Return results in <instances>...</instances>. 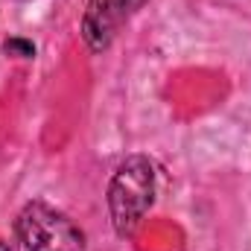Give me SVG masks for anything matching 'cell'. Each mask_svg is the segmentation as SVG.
<instances>
[{"instance_id": "2", "label": "cell", "mask_w": 251, "mask_h": 251, "mask_svg": "<svg viewBox=\"0 0 251 251\" xmlns=\"http://www.w3.org/2000/svg\"><path fill=\"white\" fill-rule=\"evenodd\" d=\"M15 234L26 251H85L82 228L41 199H32L18 210Z\"/></svg>"}, {"instance_id": "5", "label": "cell", "mask_w": 251, "mask_h": 251, "mask_svg": "<svg viewBox=\"0 0 251 251\" xmlns=\"http://www.w3.org/2000/svg\"><path fill=\"white\" fill-rule=\"evenodd\" d=\"M0 251H12V246H9V243H3V240H0Z\"/></svg>"}, {"instance_id": "1", "label": "cell", "mask_w": 251, "mask_h": 251, "mask_svg": "<svg viewBox=\"0 0 251 251\" xmlns=\"http://www.w3.org/2000/svg\"><path fill=\"white\" fill-rule=\"evenodd\" d=\"M158 173L146 155H128L108 181V216L120 237H131L155 204Z\"/></svg>"}, {"instance_id": "4", "label": "cell", "mask_w": 251, "mask_h": 251, "mask_svg": "<svg viewBox=\"0 0 251 251\" xmlns=\"http://www.w3.org/2000/svg\"><path fill=\"white\" fill-rule=\"evenodd\" d=\"M3 50H6V53H18V56H24V59H32V56H35V47H32L29 41H21V38L6 41Z\"/></svg>"}, {"instance_id": "3", "label": "cell", "mask_w": 251, "mask_h": 251, "mask_svg": "<svg viewBox=\"0 0 251 251\" xmlns=\"http://www.w3.org/2000/svg\"><path fill=\"white\" fill-rule=\"evenodd\" d=\"M143 6L146 0H88L82 12V24H79L82 41L88 44V50L94 53L108 50L117 32Z\"/></svg>"}]
</instances>
